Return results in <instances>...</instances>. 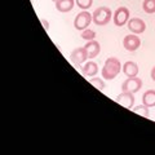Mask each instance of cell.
Returning <instances> with one entry per match:
<instances>
[{
    "mask_svg": "<svg viewBox=\"0 0 155 155\" xmlns=\"http://www.w3.org/2000/svg\"><path fill=\"white\" fill-rule=\"evenodd\" d=\"M123 69L120 61L116 57H110L106 60L105 65L102 67V78H105L106 80H113L115 79L118 74L120 72V70Z\"/></svg>",
    "mask_w": 155,
    "mask_h": 155,
    "instance_id": "6da1fadb",
    "label": "cell"
},
{
    "mask_svg": "<svg viewBox=\"0 0 155 155\" xmlns=\"http://www.w3.org/2000/svg\"><path fill=\"white\" fill-rule=\"evenodd\" d=\"M92 17H93V22L97 26H106L113 17V12L107 7H100L92 13Z\"/></svg>",
    "mask_w": 155,
    "mask_h": 155,
    "instance_id": "7a4b0ae2",
    "label": "cell"
},
{
    "mask_svg": "<svg viewBox=\"0 0 155 155\" xmlns=\"http://www.w3.org/2000/svg\"><path fill=\"white\" fill-rule=\"evenodd\" d=\"M92 21H93L92 14L89 12H87V11H83L75 17L74 27L76 28V30H79V31H83V30H85V28H88V26L91 25Z\"/></svg>",
    "mask_w": 155,
    "mask_h": 155,
    "instance_id": "3957f363",
    "label": "cell"
},
{
    "mask_svg": "<svg viewBox=\"0 0 155 155\" xmlns=\"http://www.w3.org/2000/svg\"><path fill=\"white\" fill-rule=\"evenodd\" d=\"M113 21L115 26L122 27L129 21V9L127 7H119L113 14Z\"/></svg>",
    "mask_w": 155,
    "mask_h": 155,
    "instance_id": "277c9868",
    "label": "cell"
},
{
    "mask_svg": "<svg viewBox=\"0 0 155 155\" xmlns=\"http://www.w3.org/2000/svg\"><path fill=\"white\" fill-rule=\"evenodd\" d=\"M142 88V80L140 78H128L122 84V91L123 92H130V93H136Z\"/></svg>",
    "mask_w": 155,
    "mask_h": 155,
    "instance_id": "5b68a950",
    "label": "cell"
},
{
    "mask_svg": "<svg viewBox=\"0 0 155 155\" xmlns=\"http://www.w3.org/2000/svg\"><path fill=\"white\" fill-rule=\"evenodd\" d=\"M88 52H87V49L84 47H81V48H76V49H74L71 52V54H70V60L71 62L74 65L76 66H80L83 62H85L87 60H88Z\"/></svg>",
    "mask_w": 155,
    "mask_h": 155,
    "instance_id": "8992f818",
    "label": "cell"
},
{
    "mask_svg": "<svg viewBox=\"0 0 155 155\" xmlns=\"http://www.w3.org/2000/svg\"><path fill=\"white\" fill-rule=\"evenodd\" d=\"M127 25H128L129 31L132 34H136V35L142 34L145 30H146V23H145V21H143V19H141V18H137V17L129 18V21H128Z\"/></svg>",
    "mask_w": 155,
    "mask_h": 155,
    "instance_id": "52a82bcc",
    "label": "cell"
},
{
    "mask_svg": "<svg viewBox=\"0 0 155 155\" xmlns=\"http://www.w3.org/2000/svg\"><path fill=\"white\" fill-rule=\"evenodd\" d=\"M123 45L128 52H134L141 45V39L136 35V34H130V35H127L124 38Z\"/></svg>",
    "mask_w": 155,
    "mask_h": 155,
    "instance_id": "ba28073f",
    "label": "cell"
},
{
    "mask_svg": "<svg viewBox=\"0 0 155 155\" xmlns=\"http://www.w3.org/2000/svg\"><path fill=\"white\" fill-rule=\"evenodd\" d=\"M116 102L125 109H133L134 93H130V92H122V93L116 97Z\"/></svg>",
    "mask_w": 155,
    "mask_h": 155,
    "instance_id": "9c48e42d",
    "label": "cell"
},
{
    "mask_svg": "<svg viewBox=\"0 0 155 155\" xmlns=\"http://www.w3.org/2000/svg\"><path fill=\"white\" fill-rule=\"evenodd\" d=\"M84 48L87 49V52H88V57L89 58H94L100 54V52H101V45H100V43L98 41H96V40H89V41H87V44L84 45Z\"/></svg>",
    "mask_w": 155,
    "mask_h": 155,
    "instance_id": "30bf717a",
    "label": "cell"
},
{
    "mask_svg": "<svg viewBox=\"0 0 155 155\" xmlns=\"http://www.w3.org/2000/svg\"><path fill=\"white\" fill-rule=\"evenodd\" d=\"M122 70L124 72V75L128 76V78H134V76H137V74H138V66L133 61H127L123 65Z\"/></svg>",
    "mask_w": 155,
    "mask_h": 155,
    "instance_id": "8fae6325",
    "label": "cell"
},
{
    "mask_svg": "<svg viewBox=\"0 0 155 155\" xmlns=\"http://www.w3.org/2000/svg\"><path fill=\"white\" fill-rule=\"evenodd\" d=\"M56 9L61 13H67L70 12L75 5V0H57L54 3Z\"/></svg>",
    "mask_w": 155,
    "mask_h": 155,
    "instance_id": "7c38bea8",
    "label": "cell"
},
{
    "mask_svg": "<svg viewBox=\"0 0 155 155\" xmlns=\"http://www.w3.org/2000/svg\"><path fill=\"white\" fill-rule=\"evenodd\" d=\"M81 72L85 76H94L98 72V65L93 61H88L87 64L81 67Z\"/></svg>",
    "mask_w": 155,
    "mask_h": 155,
    "instance_id": "4fadbf2b",
    "label": "cell"
},
{
    "mask_svg": "<svg viewBox=\"0 0 155 155\" xmlns=\"http://www.w3.org/2000/svg\"><path fill=\"white\" fill-rule=\"evenodd\" d=\"M142 102H143V105H146L147 107H154L155 106V91L154 89L145 92L142 96Z\"/></svg>",
    "mask_w": 155,
    "mask_h": 155,
    "instance_id": "5bb4252c",
    "label": "cell"
},
{
    "mask_svg": "<svg viewBox=\"0 0 155 155\" xmlns=\"http://www.w3.org/2000/svg\"><path fill=\"white\" fill-rule=\"evenodd\" d=\"M142 9L147 14L155 13V0H143L142 3Z\"/></svg>",
    "mask_w": 155,
    "mask_h": 155,
    "instance_id": "9a60e30c",
    "label": "cell"
},
{
    "mask_svg": "<svg viewBox=\"0 0 155 155\" xmlns=\"http://www.w3.org/2000/svg\"><path fill=\"white\" fill-rule=\"evenodd\" d=\"M132 110H133V113L138 114V115H141V116H143V118H149V115H150V113H149V107H147L146 105L136 106V107H133Z\"/></svg>",
    "mask_w": 155,
    "mask_h": 155,
    "instance_id": "2e32d148",
    "label": "cell"
},
{
    "mask_svg": "<svg viewBox=\"0 0 155 155\" xmlns=\"http://www.w3.org/2000/svg\"><path fill=\"white\" fill-rule=\"evenodd\" d=\"M81 38H83L84 40H87V41L94 40V38H96V31L91 30V28H85V30L81 31Z\"/></svg>",
    "mask_w": 155,
    "mask_h": 155,
    "instance_id": "e0dca14e",
    "label": "cell"
},
{
    "mask_svg": "<svg viewBox=\"0 0 155 155\" xmlns=\"http://www.w3.org/2000/svg\"><path fill=\"white\" fill-rule=\"evenodd\" d=\"M76 5L79 7L80 9H83V11H87V9H89L92 7V4H93V0H75Z\"/></svg>",
    "mask_w": 155,
    "mask_h": 155,
    "instance_id": "ac0fdd59",
    "label": "cell"
},
{
    "mask_svg": "<svg viewBox=\"0 0 155 155\" xmlns=\"http://www.w3.org/2000/svg\"><path fill=\"white\" fill-rule=\"evenodd\" d=\"M89 83L92 85H94L96 88L100 89V91H104L105 89V83H104L102 79H100V78H92V79L89 80Z\"/></svg>",
    "mask_w": 155,
    "mask_h": 155,
    "instance_id": "d6986e66",
    "label": "cell"
},
{
    "mask_svg": "<svg viewBox=\"0 0 155 155\" xmlns=\"http://www.w3.org/2000/svg\"><path fill=\"white\" fill-rule=\"evenodd\" d=\"M150 76H151V79L155 81V66L151 69V72H150Z\"/></svg>",
    "mask_w": 155,
    "mask_h": 155,
    "instance_id": "ffe728a7",
    "label": "cell"
},
{
    "mask_svg": "<svg viewBox=\"0 0 155 155\" xmlns=\"http://www.w3.org/2000/svg\"><path fill=\"white\" fill-rule=\"evenodd\" d=\"M41 23H43V25H44V28H45V30L48 31V28H49V23H47V22L44 21V19H41Z\"/></svg>",
    "mask_w": 155,
    "mask_h": 155,
    "instance_id": "44dd1931",
    "label": "cell"
},
{
    "mask_svg": "<svg viewBox=\"0 0 155 155\" xmlns=\"http://www.w3.org/2000/svg\"><path fill=\"white\" fill-rule=\"evenodd\" d=\"M52 2H54V3H56V2H57V0H52Z\"/></svg>",
    "mask_w": 155,
    "mask_h": 155,
    "instance_id": "7402d4cb",
    "label": "cell"
}]
</instances>
